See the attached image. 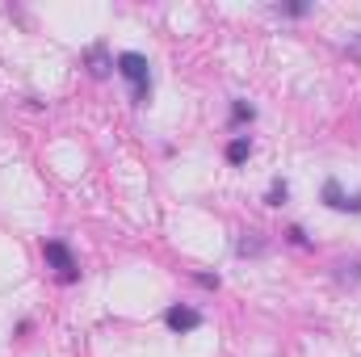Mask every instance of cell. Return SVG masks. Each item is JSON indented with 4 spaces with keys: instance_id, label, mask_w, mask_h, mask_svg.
Returning <instances> with one entry per match:
<instances>
[{
    "instance_id": "cell-1",
    "label": "cell",
    "mask_w": 361,
    "mask_h": 357,
    "mask_svg": "<svg viewBox=\"0 0 361 357\" xmlns=\"http://www.w3.org/2000/svg\"><path fill=\"white\" fill-rule=\"evenodd\" d=\"M118 72L130 80V97L143 106L147 101V93H151V72H147V59L139 51H122L118 55Z\"/></svg>"
},
{
    "instance_id": "cell-2",
    "label": "cell",
    "mask_w": 361,
    "mask_h": 357,
    "mask_svg": "<svg viewBox=\"0 0 361 357\" xmlns=\"http://www.w3.org/2000/svg\"><path fill=\"white\" fill-rule=\"evenodd\" d=\"M42 256H47V261L59 269V278H63V282H76V273H80V269H76V256H72V248L63 244V240H47V244H42Z\"/></svg>"
},
{
    "instance_id": "cell-3",
    "label": "cell",
    "mask_w": 361,
    "mask_h": 357,
    "mask_svg": "<svg viewBox=\"0 0 361 357\" xmlns=\"http://www.w3.org/2000/svg\"><path fill=\"white\" fill-rule=\"evenodd\" d=\"M164 323H169L173 332H193V328H202V311H193V307L177 303V307L164 311Z\"/></svg>"
},
{
    "instance_id": "cell-4",
    "label": "cell",
    "mask_w": 361,
    "mask_h": 357,
    "mask_svg": "<svg viewBox=\"0 0 361 357\" xmlns=\"http://www.w3.org/2000/svg\"><path fill=\"white\" fill-rule=\"evenodd\" d=\"M323 202L332 206V210H353V214H361V193H353V198H345L340 181H323Z\"/></svg>"
},
{
    "instance_id": "cell-5",
    "label": "cell",
    "mask_w": 361,
    "mask_h": 357,
    "mask_svg": "<svg viewBox=\"0 0 361 357\" xmlns=\"http://www.w3.org/2000/svg\"><path fill=\"white\" fill-rule=\"evenodd\" d=\"M252 156V143L240 135V139H232V143H227V160H232V164H244V160Z\"/></svg>"
},
{
    "instance_id": "cell-6",
    "label": "cell",
    "mask_w": 361,
    "mask_h": 357,
    "mask_svg": "<svg viewBox=\"0 0 361 357\" xmlns=\"http://www.w3.org/2000/svg\"><path fill=\"white\" fill-rule=\"evenodd\" d=\"M88 68H92V76H105V72H110V59H105L101 47H92V51H88Z\"/></svg>"
},
{
    "instance_id": "cell-7",
    "label": "cell",
    "mask_w": 361,
    "mask_h": 357,
    "mask_svg": "<svg viewBox=\"0 0 361 357\" xmlns=\"http://www.w3.org/2000/svg\"><path fill=\"white\" fill-rule=\"evenodd\" d=\"M265 202H269V206H286V202H290V185H286V181H273Z\"/></svg>"
},
{
    "instance_id": "cell-8",
    "label": "cell",
    "mask_w": 361,
    "mask_h": 357,
    "mask_svg": "<svg viewBox=\"0 0 361 357\" xmlns=\"http://www.w3.org/2000/svg\"><path fill=\"white\" fill-rule=\"evenodd\" d=\"M252 118H256V110H252V106H244V101H236V106H232V122H252Z\"/></svg>"
},
{
    "instance_id": "cell-9",
    "label": "cell",
    "mask_w": 361,
    "mask_h": 357,
    "mask_svg": "<svg viewBox=\"0 0 361 357\" xmlns=\"http://www.w3.org/2000/svg\"><path fill=\"white\" fill-rule=\"evenodd\" d=\"M256 252H265L260 240H240V256H256Z\"/></svg>"
},
{
    "instance_id": "cell-10",
    "label": "cell",
    "mask_w": 361,
    "mask_h": 357,
    "mask_svg": "<svg viewBox=\"0 0 361 357\" xmlns=\"http://www.w3.org/2000/svg\"><path fill=\"white\" fill-rule=\"evenodd\" d=\"M340 278H345V282H357V278H361V265H340Z\"/></svg>"
},
{
    "instance_id": "cell-11",
    "label": "cell",
    "mask_w": 361,
    "mask_h": 357,
    "mask_svg": "<svg viewBox=\"0 0 361 357\" xmlns=\"http://www.w3.org/2000/svg\"><path fill=\"white\" fill-rule=\"evenodd\" d=\"M277 13H290V17H303V13H307V5H282Z\"/></svg>"
},
{
    "instance_id": "cell-12",
    "label": "cell",
    "mask_w": 361,
    "mask_h": 357,
    "mask_svg": "<svg viewBox=\"0 0 361 357\" xmlns=\"http://www.w3.org/2000/svg\"><path fill=\"white\" fill-rule=\"evenodd\" d=\"M198 282H202L206 290H219V278H214V273H198Z\"/></svg>"
}]
</instances>
